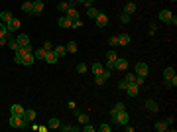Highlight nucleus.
I'll return each mask as SVG.
<instances>
[{
  "mask_svg": "<svg viewBox=\"0 0 177 132\" xmlns=\"http://www.w3.org/2000/svg\"><path fill=\"white\" fill-rule=\"evenodd\" d=\"M10 126H14V128H28L30 122L24 120L22 115H12V116H10Z\"/></svg>",
  "mask_w": 177,
  "mask_h": 132,
  "instance_id": "nucleus-1",
  "label": "nucleus"
},
{
  "mask_svg": "<svg viewBox=\"0 0 177 132\" xmlns=\"http://www.w3.org/2000/svg\"><path fill=\"white\" fill-rule=\"evenodd\" d=\"M134 73L138 75V77L146 79V77H148V73H150V67H148V63H144V61H138V63H136V69H134Z\"/></svg>",
  "mask_w": 177,
  "mask_h": 132,
  "instance_id": "nucleus-2",
  "label": "nucleus"
},
{
  "mask_svg": "<svg viewBox=\"0 0 177 132\" xmlns=\"http://www.w3.org/2000/svg\"><path fill=\"white\" fill-rule=\"evenodd\" d=\"M112 122H116V124H120V126H124V124H128L130 122V115L126 110H120L118 115L112 118Z\"/></svg>",
  "mask_w": 177,
  "mask_h": 132,
  "instance_id": "nucleus-3",
  "label": "nucleus"
},
{
  "mask_svg": "<svg viewBox=\"0 0 177 132\" xmlns=\"http://www.w3.org/2000/svg\"><path fill=\"white\" fill-rule=\"evenodd\" d=\"M69 8H75V2H73V0H63V2L57 4V10L61 12V14H65Z\"/></svg>",
  "mask_w": 177,
  "mask_h": 132,
  "instance_id": "nucleus-4",
  "label": "nucleus"
},
{
  "mask_svg": "<svg viewBox=\"0 0 177 132\" xmlns=\"http://www.w3.org/2000/svg\"><path fill=\"white\" fill-rule=\"evenodd\" d=\"M41 12H43V2H41V0H34V2H31V14L40 16Z\"/></svg>",
  "mask_w": 177,
  "mask_h": 132,
  "instance_id": "nucleus-5",
  "label": "nucleus"
},
{
  "mask_svg": "<svg viewBox=\"0 0 177 132\" xmlns=\"http://www.w3.org/2000/svg\"><path fill=\"white\" fill-rule=\"evenodd\" d=\"M94 24H97V28H104L106 24H108V16H106L104 12H100V14L94 18Z\"/></svg>",
  "mask_w": 177,
  "mask_h": 132,
  "instance_id": "nucleus-6",
  "label": "nucleus"
},
{
  "mask_svg": "<svg viewBox=\"0 0 177 132\" xmlns=\"http://www.w3.org/2000/svg\"><path fill=\"white\" fill-rule=\"evenodd\" d=\"M144 109L150 110V112H157V110H160V106H157V103H155L154 99H148L146 103H144Z\"/></svg>",
  "mask_w": 177,
  "mask_h": 132,
  "instance_id": "nucleus-7",
  "label": "nucleus"
},
{
  "mask_svg": "<svg viewBox=\"0 0 177 132\" xmlns=\"http://www.w3.org/2000/svg\"><path fill=\"white\" fill-rule=\"evenodd\" d=\"M6 28H8L10 34H12V32H18V30H20V20H18V18H12V20L6 24Z\"/></svg>",
  "mask_w": 177,
  "mask_h": 132,
  "instance_id": "nucleus-8",
  "label": "nucleus"
},
{
  "mask_svg": "<svg viewBox=\"0 0 177 132\" xmlns=\"http://www.w3.org/2000/svg\"><path fill=\"white\" fill-rule=\"evenodd\" d=\"M126 93H128L130 97H136L138 93H140V87H138L136 83H128V87H126Z\"/></svg>",
  "mask_w": 177,
  "mask_h": 132,
  "instance_id": "nucleus-9",
  "label": "nucleus"
},
{
  "mask_svg": "<svg viewBox=\"0 0 177 132\" xmlns=\"http://www.w3.org/2000/svg\"><path fill=\"white\" fill-rule=\"evenodd\" d=\"M43 59H45V63H57V55H55L53 53V49H51V51H45V55H43Z\"/></svg>",
  "mask_w": 177,
  "mask_h": 132,
  "instance_id": "nucleus-10",
  "label": "nucleus"
},
{
  "mask_svg": "<svg viewBox=\"0 0 177 132\" xmlns=\"http://www.w3.org/2000/svg\"><path fill=\"white\" fill-rule=\"evenodd\" d=\"M22 118L26 122H34V118H36V110H31V109H28V110H24V115H22Z\"/></svg>",
  "mask_w": 177,
  "mask_h": 132,
  "instance_id": "nucleus-11",
  "label": "nucleus"
},
{
  "mask_svg": "<svg viewBox=\"0 0 177 132\" xmlns=\"http://www.w3.org/2000/svg\"><path fill=\"white\" fill-rule=\"evenodd\" d=\"M114 67H116V69H120V71H126V69H128V61H126V59H120V57H116V61H114Z\"/></svg>",
  "mask_w": 177,
  "mask_h": 132,
  "instance_id": "nucleus-12",
  "label": "nucleus"
},
{
  "mask_svg": "<svg viewBox=\"0 0 177 132\" xmlns=\"http://www.w3.org/2000/svg\"><path fill=\"white\" fill-rule=\"evenodd\" d=\"M163 83H165L167 89H175V87H177V75H173V77H165Z\"/></svg>",
  "mask_w": 177,
  "mask_h": 132,
  "instance_id": "nucleus-13",
  "label": "nucleus"
},
{
  "mask_svg": "<svg viewBox=\"0 0 177 132\" xmlns=\"http://www.w3.org/2000/svg\"><path fill=\"white\" fill-rule=\"evenodd\" d=\"M12 18H14V16H12L10 10H2V12H0V20H2V24H8Z\"/></svg>",
  "mask_w": 177,
  "mask_h": 132,
  "instance_id": "nucleus-14",
  "label": "nucleus"
},
{
  "mask_svg": "<svg viewBox=\"0 0 177 132\" xmlns=\"http://www.w3.org/2000/svg\"><path fill=\"white\" fill-rule=\"evenodd\" d=\"M16 40H18V43H20L22 47H26V46H30V37L26 36V34H18L16 36Z\"/></svg>",
  "mask_w": 177,
  "mask_h": 132,
  "instance_id": "nucleus-15",
  "label": "nucleus"
},
{
  "mask_svg": "<svg viewBox=\"0 0 177 132\" xmlns=\"http://www.w3.org/2000/svg\"><path fill=\"white\" fill-rule=\"evenodd\" d=\"M53 53L57 55V59H61L67 53V49H65V46H53Z\"/></svg>",
  "mask_w": 177,
  "mask_h": 132,
  "instance_id": "nucleus-16",
  "label": "nucleus"
},
{
  "mask_svg": "<svg viewBox=\"0 0 177 132\" xmlns=\"http://www.w3.org/2000/svg\"><path fill=\"white\" fill-rule=\"evenodd\" d=\"M136 8H138V6H136V2H126V6H124V14H134V12H136Z\"/></svg>",
  "mask_w": 177,
  "mask_h": 132,
  "instance_id": "nucleus-17",
  "label": "nucleus"
},
{
  "mask_svg": "<svg viewBox=\"0 0 177 132\" xmlns=\"http://www.w3.org/2000/svg\"><path fill=\"white\" fill-rule=\"evenodd\" d=\"M65 16H67L71 22H73V20H79V12H77V8H69V10L65 12Z\"/></svg>",
  "mask_w": 177,
  "mask_h": 132,
  "instance_id": "nucleus-18",
  "label": "nucleus"
},
{
  "mask_svg": "<svg viewBox=\"0 0 177 132\" xmlns=\"http://www.w3.org/2000/svg\"><path fill=\"white\" fill-rule=\"evenodd\" d=\"M24 110H26V109H24L22 105H18V103H14V105L10 106V112H12V115H24Z\"/></svg>",
  "mask_w": 177,
  "mask_h": 132,
  "instance_id": "nucleus-19",
  "label": "nucleus"
},
{
  "mask_svg": "<svg viewBox=\"0 0 177 132\" xmlns=\"http://www.w3.org/2000/svg\"><path fill=\"white\" fill-rule=\"evenodd\" d=\"M171 16H173V14H171L169 10H161V12H160V20H161V22H165V24L171 20Z\"/></svg>",
  "mask_w": 177,
  "mask_h": 132,
  "instance_id": "nucleus-20",
  "label": "nucleus"
},
{
  "mask_svg": "<svg viewBox=\"0 0 177 132\" xmlns=\"http://www.w3.org/2000/svg\"><path fill=\"white\" fill-rule=\"evenodd\" d=\"M100 14V10L98 8H94V6H88V8H87V16L88 18H93V20H94V18H97Z\"/></svg>",
  "mask_w": 177,
  "mask_h": 132,
  "instance_id": "nucleus-21",
  "label": "nucleus"
},
{
  "mask_svg": "<svg viewBox=\"0 0 177 132\" xmlns=\"http://www.w3.org/2000/svg\"><path fill=\"white\" fill-rule=\"evenodd\" d=\"M57 24H59L61 28H71V20H69V18H67L65 14H63V16L59 18V20H57Z\"/></svg>",
  "mask_w": 177,
  "mask_h": 132,
  "instance_id": "nucleus-22",
  "label": "nucleus"
},
{
  "mask_svg": "<svg viewBox=\"0 0 177 132\" xmlns=\"http://www.w3.org/2000/svg\"><path fill=\"white\" fill-rule=\"evenodd\" d=\"M75 115H77V118H79V124H87V122H88V115H87V112L75 110Z\"/></svg>",
  "mask_w": 177,
  "mask_h": 132,
  "instance_id": "nucleus-23",
  "label": "nucleus"
},
{
  "mask_svg": "<svg viewBox=\"0 0 177 132\" xmlns=\"http://www.w3.org/2000/svg\"><path fill=\"white\" fill-rule=\"evenodd\" d=\"M91 71H93L94 75H100V73L104 71V65H103V63H93V65H91Z\"/></svg>",
  "mask_w": 177,
  "mask_h": 132,
  "instance_id": "nucleus-24",
  "label": "nucleus"
},
{
  "mask_svg": "<svg viewBox=\"0 0 177 132\" xmlns=\"http://www.w3.org/2000/svg\"><path fill=\"white\" fill-rule=\"evenodd\" d=\"M130 43V36L128 34H120L118 36V46H128Z\"/></svg>",
  "mask_w": 177,
  "mask_h": 132,
  "instance_id": "nucleus-25",
  "label": "nucleus"
},
{
  "mask_svg": "<svg viewBox=\"0 0 177 132\" xmlns=\"http://www.w3.org/2000/svg\"><path fill=\"white\" fill-rule=\"evenodd\" d=\"M31 63H36V57H34V53H26V55H24V61H22V65H31Z\"/></svg>",
  "mask_w": 177,
  "mask_h": 132,
  "instance_id": "nucleus-26",
  "label": "nucleus"
},
{
  "mask_svg": "<svg viewBox=\"0 0 177 132\" xmlns=\"http://www.w3.org/2000/svg\"><path fill=\"white\" fill-rule=\"evenodd\" d=\"M65 49H67V53H75V51L79 49V47H77V42H73V40H71V42H69L67 46H65Z\"/></svg>",
  "mask_w": 177,
  "mask_h": 132,
  "instance_id": "nucleus-27",
  "label": "nucleus"
},
{
  "mask_svg": "<svg viewBox=\"0 0 177 132\" xmlns=\"http://www.w3.org/2000/svg\"><path fill=\"white\" fill-rule=\"evenodd\" d=\"M167 128H169V124H167L165 120H161V122H155V130H157V132H165Z\"/></svg>",
  "mask_w": 177,
  "mask_h": 132,
  "instance_id": "nucleus-28",
  "label": "nucleus"
},
{
  "mask_svg": "<svg viewBox=\"0 0 177 132\" xmlns=\"http://www.w3.org/2000/svg\"><path fill=\"white\" fill-rule=\"evenodd\" d=\"M59 124H61V120L59 118H49V122H47V128H59Z\"/></svg>",
  "mask_w": 177,
  "mask_h": 132,
  "instance_id": "nucleus-29",
  "label": "nucleus"
},
{
  "mask_svg": "<svg viewBox=\"0 0 177 132\" xmlns=\"http://www.w3.org/2000/svg\"><path fill=\"white\" fill-rule=\"evenodd\" d=\"M8 47H10V49H14V51H16V49H20L22 46L18 43V40H16V37H12V40H8Z\"/></svg>",
  "mask_w": 177,
  "mask_h": 132,
  "instance_id": "nucleus-30",
  "label": "nucleus"
},
{
  "mask_svg": "<svg viewBox=\"0 0 177 132\" xmlns=\"http://www.w3.org/2000/svg\"><path fill=\"white\" fill-rule=\"evenodd\" d=\"M116 57L118 55H116L114 49H108V51H106V61H116Z\"/></svg>",
  "mask_w": 177,
  "mask_h": 132,
  "instance_id": "nucleus-31",
  "label": "nucleus"
},
{
  "mask_svg": "<svg viewBox=\"0 0 177 132\" xmlns=\"http://www.w3.org/2000/svg\"><path fill=\"white\" fill-rule=\"evenodd\" d=\"M43 55H45V49H43V47H37L36 51H34V57L36 59H43Z\"/></svg>",
  "mask_w": 177,
  "mask_h": 132,
  "instance_id": "nucleus-32",
  "label": "nucleus"
},
{
  "mask_svg": "<svg viewBox=\"0 0 177 132\" xmlns=\"http://www.w3.org/2000/svg\"><path fill=\"white\" fill-rule=\"evenodd\" d=\"M173 75H175L173 67H165V69H163V79H165V77H173Z\"/></svg>",
  "mask_w": 177,
  "mask_h": 132,
  "instance_id": "nucleus-33",
  "label": "nucleus"
},
{
  "mask_svg": "<svg viewBox=\"0 0 177 132\" xmlns=\"http://www.w3.org/2000/svg\"><path fill=\"white\" fill-rule=\"evenodd\" d=\"M108 43H110V47H118V36H110Z\"/></svg>",
  "mask_w": 177,
  "mask_h": 132,
  "instance_id": "nucleus-34",
  "label": "nucleus"
},
{
  "mask_svg": "<svg viewBox=\"0 0 177 132\" xmlns=\"http://www.w3.org/2000/svg\"><path fill=\"white\" fill-rule=\"evenodd\" d=\"M94 83H97V85H104L106 79L103 77V75H94Z\"/></svg>",
  "mask_w": 177,
  "mask_h": 132,
  "instance_id": "nucleus-35",
  "label": "nucleus"
},
{
  "mask_svg": "<svg viewBox=\"0 0 177 132\" xmlns=\"http://www.w3.org/2000/svg\"><path fill=\"white\" fill-rule=\"evenodd\" d=\"M136 77H138L136 73H126V81L128 83H136Z\"/></svg>",
  "mask_w": 177,
  "mask_h": 132,
  "instance_id": "nucleus-36",
  "label": "nucleus"
},
{
  "mask_svg": "<svg viewBox=\"0 0 177 132\" xmlns=\"http://www.w3.org/2000/svg\"><path fill=\"white\" fill-rule=\"evenodd\" d=\"M31 2H34V0H31ZM31 2H24V4H22V10H24V12H30V14H31Z\"/></svg>",
  "mask_w": 177,
  "mask_h": 132,
  "instance_id": "nucleus-37",
  "label": "nucleus"
},
{
  "mask_svg": "<svg viewBox=\"0 0 177 132\" xmlns=\"http://www.w3.org/2000/svg\"><path fill=\"white\" fill-rule=\"evenodd\" d=\"M126 87H128V81H126V79H120V81H118V89L126 91Z\"/></svg>",
  "mask_w": 177,
  "mask_h": 132,
  "instance_id": "nucleus-38",
  "label": "nucleus"
},
{
  "mask_svg": "<svg viewBox=\"0 0 177 132\" xmlns=\"http://www.w3.org/2000/svg\"><path fill=\"white\" fill-rule=\"evenodd\" d=\"M59 128H61L63 132H73V126H71V124H59Z\"/></svg>",
  "mask_w": 177,
  "mask_h": 132,
  "instance_id": "nucleus-39",
  "label": "nucleus"
},
{
  "mask_svg": "<svg viewBox=\"0 0 177 132\" xmlns=\"http://www.w3.org/2000/svg\"><path fill=\"white\" fill-rule=\"evenodd\" d=\"M2 36H8V28H6V24H0V37Z\"/></svg>",
  "mask_w": 177,
  "mask_h": 132,
  "instance_id": "nucleus-40",
  "label": "nucleus"
},
{
  "mask_svg": "<svg viewBox=\"0 0 177 132\" xmlns=\"http://www.w3.org/2000/svg\"><path fill=\"white\" fill-rule=\"evenodd\" d=\"M41 47H43V49H45V51H51V49H53V43H51V42H49V40H47V42H45V43H43V46H41Z\"/></svg>",
  "mask_w": 177,
  "mask_h": 132,
  "instance_id": "nucleus-41",
  "label": "nucleus"
},
{
  "mask_svg": "<svg viewBox=\"0 0 177 132\" xmlns=\"http://www.w3.org/2000/svg\"><path fill=\"white\" fill-rule=\"evenodd\" d=\"M114 110H116V112L126 110V105H124V103H116V105H114Z\"/></svg>",
  "mask_w": 177,
  "mask_h": 132,
  "instance_id": "nucleus-42",
  "label": "nucleus"
},
{
  "mask_svg": "<svg viewBox=\"0 0 177 132\" xmlns=\"http://www.w3.org/2000/svg\"><path fill=\"white\" fill-rule=\"evenodd\" d=\"M130 18H132L130 14H122V16H120V22H122V24H128V22H130Z\"/></svg>",
  "mask_w": 177,
  "mask_h": 132,
  "instance_id": "nucleus-43",
  "label": "nucleus"
},
{
  "mask_svg": "<svg viewBox=\"0 0 177 132\" xmlns=\"http://www.w3.org/2000/svg\"><path fill=\"white\" fill-rule=\"evenodd\" d=\"M87 69H88V67H87L85 63H79V65H77V71H79V73H87Z\"/></svg>",
  "mask_w": 177,
  "mask_h": 132,
  "instance_id": "nucleus-44",
  "label": "nucleus"
},
{
  "mask_svg": "<svg viewBox=\"0 0 177 132\" xmlns=\"http://www.w3.org/2000/svg\"><path fill=\"white\" fill-rule=\"evenodd\" d=\"M155 30H157V28H155V24H150V26H148V34H150V36H154V34H155Z\"/></svg>",
  "mask_w": 177,
  "mask_h": 132,
  "instance_id": "nucleus-45",
  "label": "nucleus"
},
{
  "mask_svg": "<svg viewBox=\"0 0 177 132\" xmlns=\"http://www.w3.org/2000/svg\"><path fill=\"white\" fill-rule=\"evenodd\" d=\"M98 130H100V132H110V124H100Z\"/></svg>",
  "mask_w": 177,
  "mask_h": 132,
  "instance_id": "nucleus-46",
  "label": "nucleus"
},
{
  "mask_svg": "<svg viewBox=\"0 0 177 132\" xmlns=\"http://www.w3.org/2000/svg\"><path fill=\"white\" fill-rule=\"evenodd\" d=\"M83 130L85 132H94V126H91V124L87 122V124H83Z\"/></svg>",
  "mask_w": 177,
  "mask_h": 132,
  "instance_id": "nucleus-47",
  "label": "nucleus"
},
{
  "mask_svg": "<svg viewBox=\"0 0 177 132\" xmlns=\"http://www.w3.org/2000/svg\"><path fill=\"white\" fill-rule=\"evenodd\" d=\"M81 26H83V22H81V20H73L71 22V28H81Z\"/></svg>",
  "mask_w": 177,
  "mask_h": 132,
  "instance_id": "nucleus-48",
  "label": "nucleus"
},
{
  "mask_svg": "<svg viewBox=\"0 0 177 132\" xmlns=\"http://www.w3.org/2000/svg\"><path fill=\"white\" fill-rule=\"evenodd\" d=\"M167 24H171V26H177V18H175V16H171V20H169Z\"/></svg>",
  "mask_w": 177,
  "mask_h": 132,
  "instance_id": "nucleus-49",
  "label": "nucleus"
},
{
  "mask_svg": "<svg viewBox=\"0 0 177 132\" xmlns=\"http://www.w3.org/2000/svg\"><path fill=\"white\" fill-rule=\"evenodd\" d=\"M124 128H126V132H134V126H128V124H124Z\"/></svg>",
  "mask_w": 177,
  "mask_h": 132,
  "instance_id": "nucleus-50",
  "label": "nucleus"
},
{
  "mask_svg": "<svg viewBox=\"0 0 177 132\" xmlns=\"http://www.w3.org/2000/svg\"><path fill=\"white\" fill-rule=\"evenodd\" d=\"M73 2H75V4H83L85 0H73Z\"/></svg>",
  "mask_w": 177,
  "mask_h": 132,
  "instance_id": "nucleus-51",
  "label": "nucleus"
},
{
  "mask_svg": "<svg viewBox=\"0 0 177 132\" xmlns=\"http://www.w3.org/2000/svg\"><path fill=\"white\" fill-rule=\"evenodd\" d=\"M171 2H177V0H171Z\"/></svg>",
  "mask_w": 177,
  "mask_h": 132,
  "instance_id": "nucleus-52",
  "label": "nucleus"
}]
</instances>
